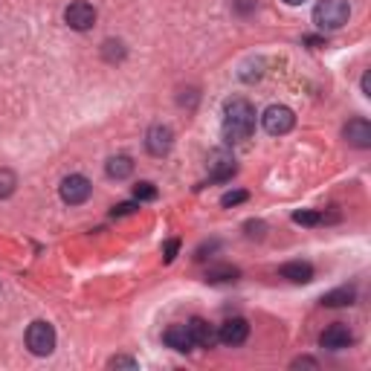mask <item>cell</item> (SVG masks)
<instances>
[{"label": "cell", "instance_id": "15", "mask_svg": "<svg viewBox=\"0 0 371 371\" xmlns=\"http://www.w3.org/2000/svg\"><path fill=\"white\" fill-rule=\"evenodd\" d=\"M104 171H108L111 180H125V177L134 174V160H130V157H125V154L111 157L108 166H104Z\"/></svg>", "mask_w": 371, "mask_h": 371}, {"label": "cell", "instance_id": "26", "mask_svg": "<svg viewBox=\"0 0 371 371\" xmlns=\"http://www.w3.org/2000/svg\"><path fill=\"white\" fill-rule=\"evenodd\" d=\"M134 209H137V203H119V206H114L111 215H114V218H122V215H130Z\"/></svg>", "mask_w": 371, "mask_h": 371}, {"label": "cell", "instance_id": "7", "mask_svg": "<svg viewBox=\"0 0 371 371\" xmlns=\"http://www.w3.org/2000/svg\"><path fill=\"white\" fill-rule=\"evenodd\" d=\"M174 145V134H171V128L169 125H154L148 128V134H145V148L148 154L154 157H166Z\"/></svg>", "mask_w": 371, "mask_h": 371}, {"label": "cell", "instance_id": "10", "mask_svg": "<svg viewBox=\"0 0 371 371\" xmlns=\"http://www.w3.org/2000/svg\"><path fill=\"white\" fill-rule=\"evenodd\" d=\"M342 137H346L348 145H354V148H368L371 145V125H368V119H363V116L351 119L346 128H342Z\"/></svg>", "mask_w": 371, "mask_h": 371}, {"label": "cell", "instance_id": "30", "mask_svg": "<svg viewBox=\"0 0 371 371\" xmlns=\"http://www.w3.org/2000/svg\"><path fill=\"white\" fill-rule=\"evenodd\" d=\"M287 6H299V4H305V0H284Z\"/></svg>", "mask_w": 371, "mask_h": 371}, {"label": "cell", "instance_id": "18", "mask_svg": "<svg viewBox=\"0 0 371 371\" xmlns=\"http://www.w3.org/2000/svg\"><path fill=\"white\" fill-rule=\"evenodd\" d=\"M293 221H296V224H302V226H320V224H328V218L322 215V212H310V209L296 212Z\"/></svg>", "mask_w": 371, "mask_h": 371}, {"label": "cell", "instance_id": "25", "mask_svg": "<svg viewBox=\"0 0 371 371\" xmlns=\"http://www.w3.org/2000/svg\"><path fill=\"white\" fill-rule=\"evenodd\" d=\"M108 365H111V368H137L140 363H137L134 357H111Z\"/></svg>", "mask_w": 371, "mask_h": 371}, {"label": "cell", "instance_id": "13", "mask_svg": "<svg viewBox=\"0 0 371 371\" xmlns=\"http://www.w3.org/2000/svg\"><path fill=\"white\" fill-rule=\"evenodd\" d=\"M163 339H166V346L174 348V351H192L195 348V339H192V334H189L186 325H171L163 334Z\"/></svg>", "mask_w": 371, "mask_h": 371}, {"label": "cell", "instance_id": "23", "mask_svg": "<svg viewBox=\"0 0 371 371\" xmlns=\"http://www.w3.org/2000/svg\"><path fill=\"white\" fill-rule=\"evenodd\" d=\"M247 197H250V195H247V192H241V189H238V192H226V195L221 197V206H224V209H229V206H238V203H244Z\"/></svg>", "mask_w": 371, "mask_h": 371}, {"label": "cell", "instance_id": "8", "mask_svg": "<svg viewBox=\"0 0 371 371\" xmlns=\"http://www.w3.org/2000/svg\"><path fill=\"white\" fill-rule=\"evenodd\" d=\"M247 336H250V325H247V320H241V316L226 320V322L218 328V339L224 342V346H241Z\"/></svg>", "mask_w": 371, "mask_h": 371}, {"label": "cell", "instance_id": "14", "mask_svg": "<svg viewBox=\"0 0 371 371\" xmlns=\"http://www.w3.org/2000/svg\"><path fill=\"white\" fill-rule=\"evenodd\" d=\"M279 276L287 279V281H293V284H308L313 279V267L308 261H290V264H284V267L279 270Z\"/></svg>", "mask_w": 371, "mask_h": 371}, {"label": "cell", "instance_id": "6", "mask_svg": "<svg viewBox=\"0 0 371 371\" xmlns=\"http://www.w3.org/2000/svg\"><path fill=\"white\" fill-rule=\"evenodd\" d=\"M64 20H67L70 30L85 32V30H90V26L96 23V9L90 4H85V0H75V4H70L64 9Z\"/></svg>", "mask_w": 371, "mask_h": 371}, {"label": "cell", "instance_id": "12", "mask_svg": "<svg viewBox=\"0 0 371 371\" xmlns=\"http://www.w3.org/2000/svg\"><path fill=\"white\" fill-rule=\"evenodd\" d=\"M186 328H189V334H192V339H195V346H200V348H212V346H215L218 334L212 331V325H209L206 320H200V316H195V320L186 322Z\"/></svg>", "mask_w": 371, "mask_h": 371}, {"label": "cell", "instance_id": "20", "mask_svg": "<svg viewBox=\"0 0 371 371\" xmlns=\"http://www.w3.org/2000/svg\"><path fill=\"white\" fill-rule=\"evenodd\" d=\"M134 200H137V203H142V200H157V186L148 183V180L137 183V186H134Z\"/></svg>", "mask_w": 371, "mask_h": 371}, {"label": "cell", "instance_id": "5", "mask_svg": "<svg viewBox=\"0 0 371 371\" xmlns=\"http://www.w3.org/2000/svg\"><path fill=\"white\" fill-rule=\"evenodd\" d=\"M93 192V186L85 174H70L61 180V200L70 203V206H78V203H85Z\"/></svg>", "mask_w": 371, "mask_h": 371}, {"label": "cell", "instance_id": "1", "mask_svg": "<svg viewBox=\"0 0 371 371\" xmlns=\"http://www.w3.org/2000/svg\"><path fill=\"white\" fill-rule=\"evenodd\" d=\"M253 130H255V108L241 96L229 99L224 104V140L241 142L253 137Z\"/></svg>", "mask_w": 371, "mask_h": 371}, {"label": "cell", "instance_id": "29", "mask_svg": "<svg viewBox=\"0 0 371 371\" xmlns=\"http://www.w3.org/2000/svg\"><path fill=\"white\" fill-rule=\"evenodd\" d=\"M363 93H365V96H371V78H368V73L363 75Z\"/></svg>", "mask_w": 371, "mask_h": 371}, {"label": "cell", "instance_id": "21", "mask_svg": "<svg viewBox=\"0 0 371 371\" xmlns=\"http://www.w3.org/2000/svg\"><path fill=\"white\" fill-rule=\"evenodd\" d=\"M104 59L108 61H119V59H125V47L119 44V41H104Z\"/></svg>", "mask_w": 371, "mask_h": 371}, {"label": "cell", "instance_id": "11", "mask_svg": "<svg viewBox=\"0 0 371 371\" xmlns=\"http://www.w3.org/2000/svg\"><path fill=\"white\" fill-rule=\"evenodd\" d=\"M320 342H322V348H328V351H342V348H348L351 342H354V334L346 328V325H331L322 336H320Z\"/></svg>", "mask_w": 371, "mask_h": 371}, {"label": "cell", "instance_id": "3", "mask_svg": "<svg viewBox=\"0 0 371 371\" xmlns=\"http://www.w3.org/2000/svg\"><path fill=\"white\" fill-rule=\"evenodd\" d=\"M261 125H264V130H267L270 137H281V134H290V130H293L296 114L290 108H284V104H273V108L264 111Z\"/></svg>", "mask_w": 371, "mask_h": 371}, {"label": "cell", "instance_id": "24", "mask_svg": "<svg viewBox=\"0 0 371 371\" xmlns=\"http://www.w3.org/2000/svg\"><path fill=\"white\" fill-rule=\"evenodd\" d=\"M177 250H180V241H177V238L166 241V247H163V261H166V264H171V261L177 258Z\"/></svg>", "mask_w": 371, "mask_h": 371}, {"label": "cell", "instance_id": "17", "mask_svg": "<svg viewBox=\"0 0 371 371\" xmlns=\"http://www.w3.org/2000/svg\"><path fill=\"white\" fill-rule=\"evenodd\" d=\"M238 276V267H229V264H221V267H209L206 270V281L209 284H221V281H235Z\"/></svg>", "mask_w": 371, "mask_h": 371}, {"label": "cell", "instance_id": "16", "mask_svg": "<svg viewBox=\"0 0 371 371\" xmlns=\"http://www.w3.org/2000/svg\"><path fill=\"white\" fill-rule=\"evenodd\" d=\"M354 299H357L354 287H339V290H331V293L322 296V305L325 308H346V305H354Z\"/></svg>", "mask_w": 371, "mask_h": 371}, {"label": "cell", "instance_id": "28", "mask_svg": "<svg viewBox=\"0 0 371 371\" xmlns=\"http://www.w3.org/2000/svg\"><path fill=\"white\" fill-rule=\"evenodd\" d=\"M302 365H310V368H320V365H316V360H310V357H302V360H296V363H293V368H302Z\"/></svg>", "mask_w": 371, "mask_h": 371}, {"label": "cell", "instance_id": "4", "mask_svg": "<svg viewBox=\"0 0 371 371\" xmlns=\"http://www.w3.org/2000/svg\"><path fill=\"white\" fill-rule=\"evenodd\" d=\"M26 346H30V351L38 357L52 354V348H56V331H52V325L49 322H32L30 331H26Z\"/></svg>", "mask_w": 371, "mask_h": 371}, {"label": "cell", "instance_id": "27", "mask_svg": "<svg viewBox=\"0 0 371 371\" xmlns=\"http://www.w3.org/2000/svg\"><path fill=\"white\" fill-rule=\"evenodd\" d=\"M218 247H221L218 241H209V244H203V247L197 250V255H195V258H197V261H203V258H206V253H215Z\"/></svg>", "mask_w": 371, "mask_h": 371}, {"label": "cell", "instance_id": "22", "mask_svg": "<svg viewBox=\"0 0 371 371\" xmlns=\"http://www.w3.org/2000/svg\"><path fill=\"white\" fill-rule=\"evenodd\" d=\"M244 229H247V238H255V241H261L264 232H267V224H264V221H247Z\"/></svg>", "mask_w": 371, "mask_h": 371}, {"label": "cell", "instance_id": "19", "mask_svg": "<svg viewBox=\"0 0 371 371\" xmlns=\"http://www.w3.org/2000/svg\"><path fill=\"white\" fill-rule=\"evenodd\" d=\"M15 186H18V177L12 169H0V200L9 197L15 192Z\"/></svg>", "mask_w": 371, "mask_h": 371}, {"label": "cell", "instance_id": "9", "mask_svg": "<svg viewBox=\"0 0 371 371\" xmlns=\"http://www.w3.org/2000/svg\"><path fill=\"white\" fill-rule=\"evenodd\" d=\"M232 174H235L232 154H229V151H212V154H209V177L218 180V183H226Z\"/></svg>", "mask_w": 371, "mask_h": 371}, {"label": "cell", "instance_id": "2", "mask_svg": "<svg viewBox=\"0 0 371 371\" xmlns=\"http://www.w3.org/2000/svg\"><path fill=\"white\" fill-rule=\"evenodd\" d=\"M348 18H351L348 0H320V4L313 6V23L328 32L342 30V26L348 23Z\"/></svg>", "mask_w": 371, "mask_h": 371}]
</instances>
